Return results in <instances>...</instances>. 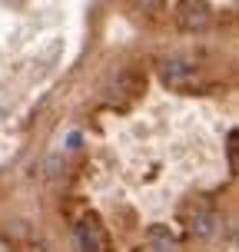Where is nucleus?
<instances>
[{
	"label": "nucleus",
	"instance_id": "obj_1",
	"mask_svg": "<svg viewBox=\"0 0 239 252\" xmlns=\"http://www.w3.org/2000/svg\"><path fill=\"white\" fill-rule=\"evenodd\" d=\"M73 236L80 252H106V246H110V236L97 216H80L73 226Z\"/></svg>",
	"mask_w": 239,
	"mask_h": 252
},
{
	"label": "nucleus",
	"instance_id": "obj_2",
	"mask_svg": "<svg viewBox=\"0 0 239 252\" xmlns=\"http://www.w3.org/2000/svg\"><path fill=\"white\" fill-rule=\"evenodd\" d=\"M209 20H213V13L206 7V0H183L176 7V24L186 33H203L209 27Z\"/></svg>",
	"mask_w": 239,
	"mask_h": 252
},
{
	"label": "nucleus",
	"instance_id": "obj_3",
	"mask_svg": "<svg viewBox=\"0 0 239 252\" xmlns=\"http://www.w3.org/2000/svg\"><path fill=\"white\" fill-rule=\"evenodd\" d=\"M146 239H150L153 252H176V239L166 226H150L146 229Z\"/></svg>",
	"mask_w": 239,
	"mask_h": 252
},
{
	"label": "nucleus",
	"instance_id": "obj_4",
	"mask_svg": "<svg viewBox=\"0 0 239 252\" xmlns=\"http://www.w3.org/2000/svg\"><path fill=\"white\" fill-rule=\"evenodd\" d=\"M189 232H193L196 239H209L216 232V216L213 213H196L189 219Z\"/></svg>",
	"mask_w": 239,
	"mask_h": 252
},
{
	"label": "nucleus",
	"instance_id": "obj_5",
	"mask_svg": "<svg viewBox=\"0 0 239 252\" xmlns=\"http://www.w3.org/2000/svg\"><path fill=\"white\" fill-rule=\"evenodd\" d=\"M193 73V66H189V63H183V60H170L163 66V76L166 80H173V83H176V80H183V76H189Z\"/></svg>",
	"mask_w": 239,
	"mask_h": 252
},
{
	"label": "nucleus",
	"instance_id": "obj_6",
	"mask_svg": "<svg viewBox=\"0 0 239 252\" xmlns=\"http://www.w3.org/2000/svg\"><path fill=\"white\" fill-rule=\"evenodd\" d=\"M133 3L146 13H163V7H166V0H133Z\"/></svg>",
	"mask_w": 239,
	"mask_h": 252
},
{
	"label": "nucleus",
	"instance_id": "obj_7",
	"mask_svg": "<svg viewBox=\"0 0 239 252\" xmlns=\"http://www.w3.org/2000/svg\"><path fill=\"white\" fill-rule=\"evenodd\" d=\"M229 166L239 169V136L236 133H229Z\"/></svg>",
	"mask_w": 239,
	"mask_h": 252
}]
</instances>
